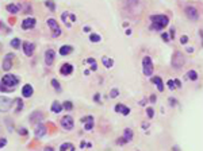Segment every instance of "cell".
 Instances as JSON below:
<instances>
[{
	"label": "cell",
	"mask_w": 203,
	"mask_h": 151,
	"mask_svg": "<svg viewBox=\"0 0 203 151\" xmlns=\"http://www.w3.org/2000/svg\"><path fill=\"white\" fill-rule=\"evenodd\" d=\"M168 16L165 15H154L152 16V27L154 30H161V28H164L165 26H168Z\"/></svg>",
	"instance_id": "cell-1"
},
{
	"label": "cell",
	"mask_w": 203,
	"mask_h": 151,
	"mask_svg": "<svg viewBox=\"0 0 203 151\" xmlns=\"http://www.w3.org/2000/svg\"><path fill=\"white\" fill-rule=\"evenodd\" d=\"M18 82H19V78L16 77V76H14V74H6L3 77V80H1V84L7 85V86H11V89L14 86L18 85Z\"/></svg>",
	"instance_id": "cell-2"
},
{
	"label": "cell",
	"mask_w": 203,
	"mask_h": 151,
	"mask_svg": "<svg viewBox=\"0 0 203 151\" xmlns=\"http://www.w3.org/2000/svg\"><path fill=\"white\" fill-rule=\"evenodd\" d=\"M142 68H144V74L145 76H152L153 63H152L150 57H144V59H142Z\"/></svg>",
	"instance_id": "cell-3"
},
{
	"label": "cell",
	"mask_w": 203,
	"mask_h": 151,
	"mask_svg": "<svg viewBox=\"0 0 203 151\" xmlns=\"http://www.w3.org/2000/svg\"><path fill=\"white\" fill-rule=\"evenodd\" d=\"M172 65H173V68L175 69H180V68H183L184 65V57L181 53H179V51H176L175 54H173V57H172Z\"/></svg>",
	"instance_id": "cell-4"
},
{
	"label": "cell",
	"mask_w": 203,
	"mask_h": 151,
	"mask_svg": "<svg viewBox=\"0 0 203 151\" xmlns=\"http://www.w3.org/2000/svg\"><path fill=\"white\" fill-rule=\"evenodd\" d=\"M14 101L10 97H0V112H6L11 108V105Z\"/></svg>",
	"instance_id": "cell-5"
},
{
	"label": "cell",
	"mask_w": 203,
	"mask_h": 151,
	"mask_svg": "<svg viewBox=\"0 0 203 151\" xmlns=\"http://www.w3.org/2000/svg\"><path fill=\"white\" fill-rule=\"evenodd\" d=\"M186 15H187L191 20H198V18H199V12H198V10H196L195 7L188 6V7L186 8Z\"/></svg>",
	"instance_id": "cell-6"
},
{
	"label": "cell",
	"mask_w": 203,
	"mask_h": 151,
	"mask_svg": "<svg viewBox=\"0 0 203 151\" xmlns=\"http://www.w3.org/2000/svg\"><path fill=\"white\" fill-rule=\"evenodd\" d=\"M73 119L70 116H64L63 119H61V127L64 128V130H67V131H69V130H72L73 128Z\"/></svg>",
	"instance_id": "cell-7"
},
{
	"label": "cell",
	"mask_w": 203,
	"mask_h": 151,
	"mask_svg": "<svg viewBox=\"0 0 203 151\" xmlns=\"http://www.w3.org/2000/svg\"><path fill=\"white\" fill-rule=\"evenodd\" d=\"M47 24H49V27L53 28V31H54V32H53V37H58V35L61 34L58 23H57L54 19H47Z\"/></svg>",
	"instance_id": "cell-8"
},
{
	"label": "cell",
	"mask_w": 203,
	"mask_h": 151,
	"mask_svg": "<svg viewBox=\"0 0 203 151\" xmlns=\"http://www.w3.org/2000/svg\"><path fill=\"white\" fill-rule=\"evenodd\" d=\"M81 123H84L86 125H84V128H86L87 131H91L92 130V127H94V117L92 116H86L81 119Z\"/></svg>",
	"instance_id": "cell-9"
},
{
	"label": "cell",
	"mask_w": 203,
	"mask_h": 151,
	"mask_svg": "<svg viewBox=\"0 0 203 151\" xmlns=\"http://www.w3.org/2000/svg\"><path fill=\"white\" fill-rule=\"evenodd\" d=\"M35 23H37V20L34 19V18H29V19H24L23 22H22V28L23 30H29V28H33L35 26Z\"/></svg>",
	"instance_id": "cell-10"
},
{
	"label": "cell",
	"mask_w": 203,
	"mask_h": 151,
	"mask_svg": "<svg viewBox=\"0 0 203 151\" xmlns=\"http://www.w3.org/2000/svg\"><path fill=\"white\" fill-rule=\"evenodd\" d=\"M53 61H54V51L51 50V49H49V50H46V53H45V63H46L47 66H50L51 63H53Z\"/></svg>",
	"instance_id": "cell-11"
},
{
	"label": "cell",
	"mask_w": 203,
	"mask_h": 151,
	"mask_svg": "<svg viewBox=\"0 0 203 151\" xmlns=\"http://www.w3.org/2000/svg\"><path fill=\"white\" fill-rule=\"evenodd\" d=\"M34 49H35V46H34V43H31V42H24L23 43V50H24V54L26 55H33V53H34Z\"/></svg>",
	"instance_id": "cell-12"
},
{
	"label": "cell",
	"mask_w": 203,
	"mask_h": 151,
	"mask_svg": "<svg viewBox=\"0 0 203 151\" xmlns=\"http://www.w3.org/2000/svg\"><path fill=\"white\" fill-rule=\"evenodd\" d=\"M60 72H61V74H64V76H68V74H70L73 72V66L70 65V63H64V65H61Z\"/></svg>",
	"instance_id": "cell-13"
},
{
	"label": "cell",
	"mask_w": 203,
	"mask_h": 151,
	"mask_svg": "<svg viewBox=\"0 0 203 151\" xmlns=\"http://www.w3.org/2000/svg\"><path fill=\"white\" fill-rule=\"evenodd\" d=\"M45 134H46V127L43 124H38L37 128H35V136L37 138H42Z\"/></svg>",
	"instance_id": "cell-14"
},
{
	"label": "cell",
	"mask_w": 203,
	"mask_h": 151,
	"mask_svg": "<svg viewBox=\"0 0 203 151\" xmlns=\"http://www.w3.org/2000/svg\"><path fill=\"white\" fill-rule=\"evenodd\" d=\"M22 94H23V97H31L33 94V86L30 85V84H26V85L23 86V89H22Z\"/></svg>",
	"instance_id": "cell-15"
},
{
	"label": "cell",
	"mask_w": 203,
	"mask_h": 151,
	"mask_svg": "<svg viewBox=\"0 0 203 151\" xmlns=\"http://www.w3.org/2000/svg\"><path fill=\"white\" fill-rule=\"evenodd\" d=\"M115 112H121L122 115H129V113H130V109L127 108L126 105L118 104V105H115Z\"/></svg>",
	"instance_id": "cell-16"
},
{
	"label": "cell",
	"mask_w": 203,
	"mask_h": 151,
	"mask_svg": "<svg viewBox=\"0 0 203 151\" xmlns=\"http://www.w3.org/2000/svg\"><path fill=\"white\" fill-rule=\"evenodd\" d=\"M7 11H10L11 14H16V12L20 11V6H18V4H8Z\"/></svg>",
	"instance_id": "cell-17"
},
{
	"label": "cell",
	"mask_w": 203,
	"mask_h": 151,
	"mask_svg": "<svg viewBox=\"0 0 203 151\" xmlns=\"http://www.w3.org/2000/svg\"><path fill=\"white\" fill-rule=\"evenodd\" d=\"M63 105L60 104L58 101H54V103H53V105H51V111H53V112L54 113H60L61 112V111H63Z\"/></svg>",
	"instance_id": "cell-18"
},
{
	"label": "cell",
	"mask_w": 203,
	"mask_h": 151,
	"mask_svg": "<svg viewBox=\"0 0 203 151\" xmlns=\"http://www.w3.org/2000/svg\"><path fill=\"white\" fill-rule=\"evenodd\" d=\"M152 81L157 85L159 90H160V92H163V89H164V85H163V80H161L160 77H153V78H152Z\"/></svg>",
	"instance_id": "cell-19"
},
{
	"label": "cell",
	"mask_w": 203,
	"mask_h": 151,
	"mask_svg": "<svg viewBox=\"0 0 203 151\" xmlns=\"http://www.w3.org/2000/svg\"><path fill=\"white\" fill-rule=\"evenodd\" d=\"M60 151H74V146L72 143H64L61 144Z\"/></svg>",
	"instance_id": "cell-20"
},
{
	"label": "cell",
	"mask_w": 203,
	"mask_h": 151,
	"mask_svg": "<svg viewBox=\"0 0 203 151\" xmlns=\"http://www.w3.org/2000/svg\"><path fill=\"white\" fill-rule=\"evenodd\" d=\"M11 57H12V55H8V58L4 59V62H3V69L4 70H10V69H11Z\"/></svg>",
	"instance_id": "cell-21"
},
{
	"label": "cell",
	"mask_w": 203,
	"mask_h": 151,
	"mask_svg": "<svg viewBox=\"0 0 203 151\" xmlns=\"http://www.w3.org/2000/svg\"><path fill=\"white\" fill-rule=\"evenodd\" d=\"M72 50H73L72 46H63L61 49H60V54H61V55H68Z\"/></svg>",
	"instance_id": "cell-22"
},
{
	"label": "cell",
	"mask_w": 203,
	"mask_h": 151,
	"mask_svg": "<svg viewBox=\"0 0 203 151\" xmlns=\"http://www.w3.org/2000/svg\"><path fill=\"white\" fill-rule=\"evenodd\" d=\"M123 136H125L123 139H125L126 142H130V140H131V138H133V132H131V130H130V128H126Z\"/></svg>",
	"instance_id": "cell-23"
},
{
	"label": "cell",
	"mask_w": 203,
	"mask_h": 151,
	"mask_svg": "<svg viewBox=\"0 0 203 151\" xmlns=\"http://www.w3.org/2000/svg\"><path fill=\"white\" fill-rule=\"evenodd\" d=\"M101 61H103V63L106 65V68H111V66L114 65V61L111 58H107V57H103L101 58Z\"/></svg>",
	"instance_id": "cell-24"
},
{
	"label": "cell",
	"mask_w": 203,
	"mask_h": 151,
	"mask_svg": "<svg viewBox=\"0 0 203 151\" xmlns=\"http://www.w3.org/2000/svg\"><path fill=\"white\" fill-rule=\"evenodd\" d=\"M187 77L190 78V80H192V81H195L196 78H198V73H196L195 70H190L187 73Z\"/></svg>",
	"instance_id": "cell-25"
},
{
	"label": "cell",
	"mask_w": 203,
	"mask_h": 151,
	"mask_svg": "<svg viewBox=\"0 0 203 151\" xmlns=\"http://www.w3.org/2000/svg\"><path fill=\"white\" fill-rule=\"evenodd\" d=\"M90 39L92 41V42H100V41H101L100 35H98V34H91L90 35Z\"/></svg>",
	"instance_id": "cell-26"
},
{
	"label": "cell",
	"mask_w": 203,
	"mask_h": 151,
	"mask_svg": "<svg viewBox=\"0 0 203 151\" xmlns=\"http://www.w3.org/2000/svg\"><path fill=\"white\" fill-rule=\"evenodd\" d=\"M11 46L14 47V49H19V46H20V41H19L18 38L12 39V41H11Z\"/></svg>",
	"instance_id": "cell-27"
},
{
	"label": "cell",
	"mask_w": 203,
	"mask_h": 151,
	"mask_svg": "<svg viewBox=\"0 0 203 151\" xmlns=\"http://www.w3.org/2000/svg\"><path fill=\"white\" fill-rule=\"evenodd\" d=\"M87 62H88V63H91V69L96 70V68H98V66H96V61H95L94 58H88V59H87Z\"/></svg>",
	"instance_id": "cell-28"
},
{
	"label": "cell",
	"mask_w": 203,
	"mask_h": 151,
	"mask_svg": "<svg viewBox=\"0 0 203 151\" xmlns=\"http://www.w3.org/2000/svg\"><path fill=\"white\" fill-rule=\"evenodd\" d=\"M63 108H65V109H68V111H70V109H73V104L70 103V101H65L63 104Z\"/></svg>",
	"instance_id": "cell-29"
},
{
	"label": "cell",
	"mask_w": 203,
	"mask_h": 151,
	"mask_svg": "<svg viewBox=\"0 0 203 151\" xmlns=\"http://www.w3.org/2000/svg\"><path fill=\"white\" fill-rule=\"evenodd\" d=\"M51 85L54 86V89L57 90V92H60V90H61V88H60V84H58V81H57V80H51Z\"/></svg>",
	"instance_id": "cell-30"
},
{
	"label": "cell",
	"mask_w": 203,
	"mask_h": 151,
	"mask_svg": "<svg viewBox=\"0 0 203 151\" xmlns=\"http://www.w3.org/2000/svg\"><path fill=\"white\" fill-rule=\"evenodd\" d=\"M46 6L50 8L51 11H54V10H56V8H54V4H53V1H51V0H47V1H46Z\"/></svg>",
	"instance_id": "cell-31"
},
{
	"label": "cell",
	"mask_w": 203,
	"mask_h": 151,
	"mask_svg": "<svg viewBox=\"0 0 203 151\" xmlns=\"http://www.w3.org/2000/svg\"><path fill=\"white\" fill-rule=\"evenodd\" d=\"M118 94H119V92H118V89H113V90H111V92H110V97H113V99H114V97H117Z\"/></svg>",
	"instance_id": "cell-32"
},
{
	"label": "cell",
	"mask_w": 203,
	"mask_h": 151,
	"mask_svg": "<svg viewBox=\"0 0 203 151\" xmlns=\"http://www.w3.org/2000/svg\"><path fill=\"white\" fill-rule=\"evenodd\" d=\"M167 85H168V88H169V89H171V90H173V89H175V82L172 81V80H169V81L167 82Z\"/></svg>",
	"instance_id": "cell-33"
},
{
	"label": "cell",
	"mask_w": 203,
	"mask_h": 151,
	"mask_svg": "<svg viewBox=\"0 0 203 151\" xmlns=\"http://www.w3.org/2000/svg\"><path fill=\"white\" fill-rule=\"evenodd\" d=\"M6 144H7V140L4 139V138H0V148H3Z\"/></svg>",
	"instance_id": "cell-34"
},
{
	"label": "cell",
	"mask_w": 203,
	"mask_h": 151,
	"mask_svg": "<svg viewBox=\"0 0 203 151\" xmlns=\"http://www.w3.org/2000/svg\"><path fill=\"white\" fill-rule=\"evenodd\" d=\"M146 112H148V116L150 117V119H152V117H153V115H154V112H153V109H152V108H148V111H146Z\"/></svg>",
	"instance_id": "cell-35"
},
{
	"label": "cell",
	"mask_w": 203,
	"mask_h": 151,
	"mask_svg": "<svg viewBox=\"0 0 203 151\" xmlns=\"http://www.w3.org/2000/svg\"><path fill=\"white\" fill-rule=\"evenodd\" d=\"M16 104H18V111H20V109H22V100H16Z\"/></svg>",
	"instance_id": "cell-36"
},
{
	"label": "cell",
	"mask_w": 203,
	"mask_h": 151,
	"mask_svg": "<svg viewBox=\"0 0 203 151\" xmlns=\"http://www.w3.org/2000/svg\"><path fill=\"white\" fill-rule=\"evenodd\" d=\"M180 41H181V43H187L188 38H187V37H181V38H180Z\"/></svg>",
	"instance_id": "cell-37"
},
{
	"label": "cell",
	"mask_w": 203,
	"mask_h": 151,
	"mask_svg": "<svg viewBox=\"0 0 203 151\" xmlns=\"http://www.w3.org/2000/svg\"><path fill=\"white\" fill-rule=\"evenodd\" d=\"M19 134H22V135H26V134H27V131H26L24 128H20V130H19Z\"/></svg>",
	"instance_id": "cell-38"
},
{
	"label": "cell",
	"mask_w": 203,
	"mask_h": 151,
	"mask_svg": "<svg viewBox=\"0 0 203 151\" xmlns=\"http://www.w3.org/2000/svg\"><path fill=\"white\" fill-rule=\"evenodd\" d=\"M163 39H164V41H168V39H169V37H168V34H167V32H164V34H163Z\"/></svg>",
	"instance_id": "cell-39"
},
{
	"label": "cell",
	"mask_w": 203,
	"mask_h": 151,
	"mask_svg": "<svg viewBox=\"0 0 203 151\" xmlns=\"http://www.w3.org/2000/svg\"><path fill=\"white\" fill-rule=\"evenodd\" d=\"M173 82H175V84H176V85H177V86H179V88H180V86H181V82H180V80H175V81H173Z\"/></svg>",
	"instance_id": "cell-40"
},
{
	"label": "cell",
	"mask_w": 203,
	"mask_h": 151,
	"mask_svg": "<svg viewBox=\"0 0 203 151\" xmlns=\"http://www.w3.org/2000/svg\"><path fill=\"white\" fill-rule=\"evenodd\" d=\"M150 101H152V103H154V101H156V96H154V94H152V96H150Z\"/></svg>",
	"instance_id": "cell-41"
},
{
	"label": "cell",
	"mask_w": 203,
	"mask_h": 151,
	"mask_svg": "<svg viewBox=\"0 0 203 151\" xmlns=\"http://www.w3.org/2000/svg\"><path fill=\"white\" fill-rule=\"evenodd\" d=\"M187 51H188V53H192V51H194V49H192V47H187Z\"/></svg>",
	"instance_id": "cell-42"
},
{
	"label": "cell",
	"mask_w": 203,
	"mask_h": 151,
	"mask_svg": "<svg viewBox=\"0 0 203 151\" xmlns=\"http://www.w3.org/2000/svg\"><path fill=\"white\" fill-rule=\"evenodd\" d=\"M45 151H53V148L51 147H45Z\"/></svg>",
	"instance_id": "cell-43"
},
{
	"label": "cell",
	"mask_w": 203,
	"mask_h": 151,
	"mask_svg": "<svg viewBox=\"0 0 203 151\" xmlns=\"http://www.w3.org/2000/svg\"><path fill=\"white\" fill-rule=\"evenodd\" d=\"M175 151H177V148H175Z\"/></svg>",
	"instance_id": "cell-44"
}]
</instances>
